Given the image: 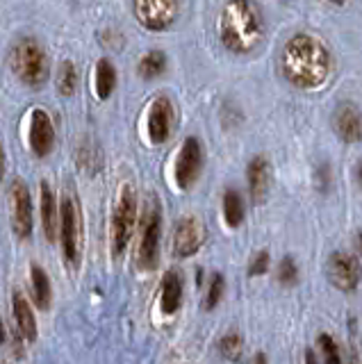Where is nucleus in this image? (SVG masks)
I'll return each instance as SVG.
<instances>
[{"instance_id":"f257e3e1","label":"nucleus","mask_w":362,"mask_h":364,"mask_svg":"<svg viewBox=\"0 0 362 364\" xmlns=\"http://www.w3.org/2000/svg\"><path fill=\"white\" fill-rule=\"evenodd\" d=\"M281 66L285 78L298 89H317L330 73V55L319 39L310 35L292 37L283 48Z\"/></svg>"},{"instance_id":"f03ea898","label":"nucleus","mask_w":362,"mask_h":364,"mask_svg":"<svg viewBox=\"0 0 362 364\" xmlns=\"http://www.w3.org/2000/svg\"><path fill=\"white\" fill-rule=\"evenodd\" d=\"M219 35L223 46L237 55L255 50L264 35L262 9L253 0H228L219 18Z\"/></svg>"},{"instance_id":"7ed1b4c3","label":"nucleus","mask_w":362,"mask_h":364,"mask_svg":"<svg viewBox=\"0 0 362 364\" xmlns=\"http://www.w3.org/2000/svg\"><path fill=\"white\" fill-rule=\"evenodd\" d=\"M12 68L21 83L39 87L48 78V57L35 39H21L12 50Z\"/></svg>"},{"instance_id":"20e7f679","label":"nucleus","mask_w":362,"mask_h":364,"mask_svg":"<svg viewBox=\"0 0 362 364\" xmlns=\"http://www.w3.org/2000/svg\"><path fill=\"white\" fill-rule=\"evenodd\" d=\"M134 219H137V198H134L130 185H123L115 219H112V253H115V257L123 255V250H126L134 230Z\"/></svg>"},{"instance_id":"39448f33","label":"nucleus","mask_w":362,"mask_h":364,"mask_svg":"<svg viewBox=\"0 0 362 364\" xmlns=\"http://www.w3.org/2000/svg\"><path fill=\"white\" fill-rule=\"evenodd\" d=\"M141 241H139V267L141 269H155L160 257V235H162V212L158 200H148V207L144 212L141 221Z\"/></svg>"},{"instance_id":"423d86ee","label":"nucleus","mask_w":362,"mask_h":364,"mask_svg":"<svg viewBox=\"0 0 362 364\" xmlns=\"http://www.w3.org/2000/svg\"><path fill=\"white\" fill-rule=\"evenodd\" d=\"M203 169V148L201 141L196 137L185 139V144L180 148V155L175 159V182L180 189H189L201 176Z\"/></svg>"},{"instance_id":"0eeeda50","label":"nucleus","mask_w":362,"mask_h":364,"mask_svg":"<svg viewBox=\"0 0 362 364\" xmlns=\"http://www.w3.org/2000/svg\"><path fill=\"white\" fill-rule=\"evenodd\" d=\"M134 14L148 30H164L178 14V0H134Z\"/></svg>"},{"instance_id":"6e6552de","label":"nucleus","mask_w":362,"mask_h":364,"mask_svg":"<svg viewBox=\"0 0 362 364\" xmlns=\"http://www.w3.org/2000/svg\"><path fill=\"white\" fill-rule=\"evenodd\" d=\"M326 271H328L330 282L342 291H354L360 285L362 269H360L358 257L351 255V253H342V250L333 253V255L328 257Z\"/></svg>"},{"instance_id":"1a4fd4ad","label":"nucleus","mask_w":362,"mask_h":364,"mask_svg":"<svg viewBox=\"0 0 362 364\" xmlns=\"http://www.w3.org/2000/svg\"><path fill=\"white\" fill-rule=\"evenodd\" d=\"M59 221H62L59 226H62V248H64V257L71 267H76L80 260V214L71 198H64V203H62Z\"/></svg>"},{"instance_id":"9d476101","label":"nucleus","mask_w":362,"mask_h":364,"mask_svg":"<svg viewBox=\"0 0 362 364\" xmlns=\"http://www.w3.org/2000/svg\"><path fill=\"white\" fill-rule=\"evenodd\" d=\"M9 200H12L14 232L21 239H28L30 235H33V200H30V191L25 187V182H21V180L12 182Z\"/></svg>"},{"instance_id":"9b49d317","label":"nucleus","mask_w":362,"mask_h":364,"mask_svg":"<svg viewBox=\"0 0 362 364\" xmlns=\"http://www.w3.org/2000/svg\"><path fill=\"white\" fill-rule=\"evenodd\" d=\"M205 241V228L199 219L185 217L178 221L173 230V253L178 257H189L203 246Z\"/></svg>"},{"instance_id":"f8f14e48","label":"nucleus","mask_w":362,"mask_h":364,"mask_svg":"<svg viewBox=\"0 0 362 364\" xmlns=\"http://www.w3.org/2000/svg\"><path fill=\"white\" fill-rule=\"evenodd\" d=\"M173 128V105L169 98H155L148 112V137L153 144H164Z\"/></svg>"},{"instance_id":"ddd939ff","label":"nucleus","mask_w":362,"mask_h":364,"mask_svg":"<svg viewBox=\"0 0 362 364\" xmlns=\"http://www.w3.org/2000/svg\"><path fill=\"white\" fill-rule=\"evenodd\" d=\"M335 135L346 144L362 141V114L354 103H342L333 114Z\"/></svg>"},{"instance_id":"4468645a","label":"nucleus","mask_w":362,"mask_h":364,"mask_svg":"<svg viewBox=\"0 0 362 364\" xmlns=\"http://www.w3.org/2000/svg\"><path fill=\"white\" fill-rule=\"evenodd\" d=\"M55 144V130L50 123V116L44 109H35L33 112V123H30V146H33L35 155L46 157Z\"/></svg>"},{"instance_id":"2eb2a0df","label":"nucleus","mask_w":362,"mask_h":364,"mask_svg":"<svg viewBox=\"0 0 362 364\" xmlns=\"http://www.w3.org/2000/svg\"><path fill=\"white\" fill-rule=\"evenodd\" d=\"M246 178H248V194H251V200L255 205L264 203L267 191H269V162L264 157H253L251 164L246 169Z\"/></svg>"},{"instance_id":"dca6fc26","label":"nucleus","mask_w":362,"mask_h":364,"mask_svg":"<svg viewBox=\"0 0 362 364\" xmlns=\"http://www.w3.org/2000/svg\"><path fill=\"white\" fill-rule=\"evenodd\" d=\"M41 224H44L48 241H55L59 232V212L55 203V194L48 182H41Z\"/></svg>"},{"instance_id":"f3484780","label":"nucleus","mask_w":362,"mask_h":364,"mask_svg":"<svg viewBox=\"0 0 362 364\" xmlns=\"http://www.w3.org/2000/svg\"><path fill=\"white\" fill-rule=\"evenodd\" d=\"M182 303V280L178 271H167L162 280V312L164 315H175Z\"/></svg>"},{"instance_id":"a211bd4d","label":"nucleus","mask_w":362,"mask_h":364,"mask_svg":"<svg viewBox=\"0 0 362 364\" xmlns=\"http://www.w3.org/2000/svg\"><path fill=\"white\" fill-rule=\"evenodd\" d=\"M12 308H14V319H16L21 337H25L28 341H35L37 339V321H35V315H33V310H30V303L25 301V296L16 291L12 298Z\"/></svg>"},{"instance_id":"6ab92c4d","label":"nucleus","mask_w":362,"mask_h":364,"mask_svg":"<svg viewBox=\"0 0 362 364\" xmlns=\"http://www.w3.org/2000/svg\"><path fill=\"white\" fill-rule=\"evenodd\" d=\"M246 217V207H244V198L240 196V191L228 189L223 194V219L228 228H240L244 224Z\"/></svg>"},{"instance_id":"aec40b11","label":"nucleus","mask_w":362,"mask_h":364,"mask_svg":"<svg viewBox=\"0 0 362 364\" xmlns=\"http://www.w3.org/2000/svg\"><path fill=\"white\" fill-rule=\"evenodd\" d=\"M117 87V71L112 66L107 59H100L98 66H96V91H98V98H110V94L115 91Z\"/></svg>"},{"instance_id":"412c9836","label":"nucleus","mask_w":362,"mask_h":364,"mask_svg":"<svg viewBox=\"0 0 362 364\" xmlns=\"http://www.w3.org/2000/svg\"><path fill=\"white\" fill-rule=\"evenodd\" d=\"M33 294H35V303L39 310H48L50 305V282L46 271L33 265Z\"/></svg>"},{"instance_id":"4be33fe9","label":"nucleus","mask_w":362,"mask_h":364,"mask_svg":"<svg viewBox=\"0 0 362 364\" xmlns=\"http://www.w3.org/2000/svg\"><path fill=\"white\" fill-rule=\"evenodd\" d=\"M164 68H167V57H164V53H160V50H153V53L144 55V59L139 62V73L146 80L162 75Z\"/></svg>"},{"instance_id":"5701e85b","label":"nucleus","mask_w":362,"mask_h":364,"mask_svg":"<svg viewBox=\"0 0 362 364\" xmlns=\"http://www.w3.org/2000/svg\"><path fill=\"white\" fill-rule=\"evenodd\" d=\"M298 276H301V273H298L296 260L289 257V255L283 257L281 265H278V271H276L278 282H281V285H285V287H292V285H296V282H298Z\"/></svg>"},{"instance_id":"b1692460","label":"nucleus","mask_w":362,"mask_h":364,"mask_svg":"<svg viewBox=\"0 0 362 364\" xmlns=\"http://www.w3.org/2000/svg\"><path fill=\"white\" fill-rule=\"evenodd\" d=\"M76 83H78V75H76V68L71 62H64L59 66V75H57V89L59 94L71 96L76 91Z\"/></svg>"},{"instance_id":"393cba45","label":"nucleus","mask_w":362,"mask_h":364,"mask_svg":"<svg viewBox=\"0 0 362 364\" xmlns=\"http://www.w3.org/2000/svg\"><path fill=\"white\" fill-rule=\"evenodd\" d=\"M319 344V348H322V358L326 364H342V356H339V348H337V344L335 339L328 335V332H322L317 339Z\"/></svg>"},{"instance_id":"a878e982","label":"nucleus","mask_w":362,"mask_h":364,"mask_svg":"<svg viewBox=\"0 0 362 364\" xmlns=\"http://www.w3.org/2000/svg\"><path fill=\"white\" fill-rule=\"evenodd\" d=\"M223 291H226V280L221 273H214L208 287V296H205V310H214L219 305L223 298Z\"/></svg>"},{"instance_id":"bb28decb","label":"nucleus","mask_w":362,"mask_h":364,"mask_svg":"<svg viewBox=\"0 0 362 364\" xmlns=\"http://www.w3.org/2000/svg\"><path fill=\"white\" fill-rule=\"evenodd\" d=\"M219 351L226 360H237L242 356V337L237 335V332H228V335H223L221 341H219Z\"/></svg>"},{"instance_id":"cd10ccee","label":"nucleus","mask_w":362,"mask_h":364,"mask_svg":"<svg viewBox=\"0 0 362 364\" xmlns=\"http://www.w3.org/2000/svg\"><path fill=\"white\" fill-rule=\"evenodd\" d=\"M269 250H260L257 255L251 260V267H248V276L255 278V276H264V273L269 271Z\"/></svg>"},{"instance_id":"c85d7f7f","label":"nucleus","mask_w":362,"mask_h":364,"mask_svg":"<svg viewBox=\"0 0 362 364\" xmlns=\"http://www.w3.org/2000/svg\"><path fill=\"white\" fill-rule=\"evenodd\" d=\"M317 187L319 189H328L330 187V169L324 164V166H319V171H317Z\"/></svg>"},{"instance_id":"c756f323","label":"nucleus","mask_w":362,"mask_h":364,"mask_svg":"<svg viewBox=\"0 0 362 364\" xmlns=\"http://www.w3.org/2000/svg\"><path fill=\"white\" fill-rule=\"evenodd\" d=\"M305 364H319V362H317V353H315L313 348L305 351Z\"/></svg>"},{"instance_id":"7c9ffc66","label":"nucleus","mask_w":362,"mask_h":364,"mask_svg":"<svg viewBox=\"0 0 362 364\" xmlns=\"http://www.w3.org/2000/svg\"><path fill=\"white\" fill-rule=\"evenodd\" d=\"M3 174H5V150L0 146V178H3Z\"/></svg>"},{"instance_id":"2f4dec72","label":"nucleus","mask_w":362,"mask_h":364,"mask_svg":"<svg viewBox=\"0 0 362 364\" xmlns=\"http://www.w3.org/2000/svg\"><path fill=\"white\" fill-rule=\"evenodd\" d=\"M253 364H269V362H267V356H264V353H257V356L253 358Z\"/></svg>"},{"instance_id":"473e14b6","label":"nucleus","mask_w":362,"mask_h":364,"mask_svg":"<svg viewBox=\"0 0 362 364\" xmlns=\"http://www.w3.org/2000/svg\"><path fill=\"white\" fill-rule=\"evenodd\" d=\"M5 337H7V332H5V326H3V321H0V344L5 341Z\"/></svg>"},{"instance_id":"72a5a7b5","label":"nucleus","mask_w":362,"mask_h":364,"mask_svg":"<svg viewBox=\"0 0 362 364\" xmlns=\"http://www.w3.org/2000/svg\"><path fill=\"white\" fill-rule=\"evenodd\" d=\"M356 176H358V182H360V185H362V162H360V164H358V171H356Z\"/></svg>"},{"instance_id":"f704fd0d","label":"nucleus","mask_w":362,"mask_h":364,"mask_svg":"<svg viewBox=\"0 0 362 364\" xmlns=\"http://www.w3.org/2000/svg\"><path fill=\"white\" fill-rule=\"evenodd\" d=\"M358 250H360V255H362V232L358 235Z\"/></svg>"},{"instance_id":"c9c22d12","label":"nucleus","mask_w":362,"mask_h":364,"mask_svg":"<svg viewBox=\"0 0 362 364\" xmlns=\"http://www.w3.org/2000/svg\"><path fill=\"white\" fill-rule=\"evenodd\" d=\"M328 3H333V5H344L346 0H328Z\"/></svg>"}]
</instances>
